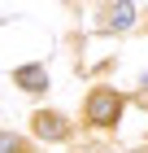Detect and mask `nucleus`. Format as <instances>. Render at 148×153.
Segmentation results:
<instances>
[{
	"label": "nucleus",
	"mask_w": 148,
	"mask_h": 153,
	"mask_svg": "<svg viewBox=\"0 0 148 153\" xmlns=\"http://www.w3.org/2000/svg\"><path fill=\"white\" fill-rule=\"evenodd\" d=\"M66 118L61 114H48V109H39V114H35V136H39V140H66Z\"/></svg>",
	"instance_id": "f03ea898"
},
{
	"label": "nucleus",
	"mask_w": 148,
	"mask_h": 153,
	"mask_svg": "<svg viewBox=\"0 0 148 153\" xmlns=\"http://www.w3.org/2000/svg\"><path fill=\"white\" fill-rule=\"evenodd\" d=\"M0 153H22V140L13 131H0Z\"/></svg>",
	"instance_id": "39448f33"
},
{
	"label": "nucleus",
	"mask_w": 148,
	"mask_h": 153,
	"mask_svg": "<svg viewBox=\"0 0 148 153\" xmlns=\"http://www.w3.org/2000/svg\"><path fill=\"white\" fill-rule=\"evenodd\" d=\"M13 83H18L22 92H44L48 88V70L44 66H22V70L13 74Z\"/></svg>",
	"instance_id": "7ed1b4c3"
},
{
	"label": "nucleus",
	"mask_w": 148,
	"mask_h": 153,
	"mask_svg": "<svg viewBox=\"0 0 148 153\" xmlns=\"http://www.w3.org/2000/svg\"><path fill=\"white\" fill-rule=\"evenodd\" d=\"M131 22H135V4H131V0H122V4L109 9V31H126Z\"/></svg>",
	"instance_id": "20e7f679"
},
{
	"label": "nucleus",
	"mask_w": 148,
	"mask_h": 153,
	"mask_svg": "<svg viewBox=\"0 0 148 153\" xmlns=\"http://www.w3.org/2000/svg\"><path fill=\"white\" fill-rule=\"evenodd\" d=\"M118 118H122V96H118L113 88H96V92L87 96V123H96V127H113Z\"/></svg>",
	"instance_id": "f257e3e1"
}]
</instances>
